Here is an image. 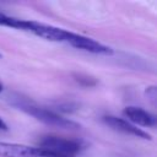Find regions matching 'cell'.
I'll use <instances>...</instances> for the list:
<instances>
[{"label": "cell", "mask_w": 157, "mask_h": 157, "mask_svg": "<svg viewBox=\"0 0 157 157\" xmlns=\"http://www.w3.org/2000/svg\"><path fill=\"white\" fill-rule=\"evenodd\" d=\"M39 147L61 157H75L82 150V144L60 136H45L39 141Z\"/></svg>", "instance_id": "7a4b0ae2"}, {"label": "cell", "mask_w": 157, "mask_h": 157, "mask_svg": "<svg viewBox=\"0 0 157 157\" xmlns=\"http://www.w3.org/2000/svg\"><path fill=\"white\" fill-rule=\"evenodd\" d=\"M0 56H1V54H0Z\"/></svg>", "instance_id": "7c38bea8"}, {"label": "cell", "mask_w": 157, "mask_h": 157, "mask_svg": "<svg viewBox=\"0 0 157 157\" xmlns=\"http://www.w3.org/2000/svg\"><path fill=\"white\" fill-rule=\"evenodd\" d=\"M0 157H61L40 147L0 141Z\"/></svg>", "instance_id": "3957f363"}, {"label": "cell", "mask_w": 157, "mask_h": 157, "mask_svg": "<svg viewBox=\"0 0 157 157\" xmlns=\"http://www.w3.org/2000/svg\"><path fill=\"white\" fill-rule=\"evenodd\" d=\"M2 88H4V86H2V83H1V82H0V92H1V91H2Z\"/></svg>", "instance_id": "8fae6325"}, {"label": "cell", "mask_w": 157, "mask_h": 157, "mask_svg": "<svg viewBox=\"0 0 157 157\" xmlns=\"http://www.w3.org/2000/svg\"><path fill=\"white\" fill-rule=\"evenodd\" d=\"M20 109L25 110L27 114L34 117L37 120L47 124V125H50V126H55V128H60V129H78L80 128V124L67 119V118H64L49 109H45V108H42V107H38V105H34V104H28V103H21L18 104Z\"/></svg>", "instance_id": "6da1fadb"}, {"label": "cell", "mask_w": 157, "mask_h": 157, "mask_svg": "<svg viewBox=\"0 0 157 157\" xmlns=\"http://www.w3.org/2000/svg\"><path fill=\"white\" fill-rule=\"evenodd\" d=\"M75 80L77 82H80L81 85L83 86H93L96 85V80L87 76V75H82V74H78V75H75Z\"/></svg>", "instance_id": "9c48e42d"}, {"label": "cell", "mask_w": 157, "mask_h": 157, "mask_svg": "<svg viewBox=\"0 0 157 157\" xmlns=\"http://www.w3.org/2000/svg\"><path fill=\"white\" fill-rule=\"evenodd\" d=\"M66 43L72 45L76 49H81L92 54H102V55H112L113 49L92 39L88 37H85L82 34H77L74 32H69V36L66 38Z\"/></svg>", "instance_id": "277c9868"}, {"label": "cell", "mask_w": 157, "mask_h": 157, "mask_svg": "<svg viewBox=\"0 0 157 157\" xmlns=\"http://www.w3.org/2000/svg\"><path fill=\"white\" fill-rule=\"evenodd\" d=\"M0 130H7V125L6 123L0 118Z\"/></svg>", "instance_id": "30bf717a"}, {"label": "cell", "mask_w": 157, "mask_h": 157, "mask_svg": "<svg viewBox=\"0 0 157 157\" xmlns=\"http://www.w3.org/2000/svg\"><path fill=\"white\" fill-rule=\"evenodd\" d=\"M0 25L6 26V27H11V28H16V29L27 31L26 27L28 26V21L15 18V17H11V16H7V15L0 12Z\"/></svg>", "instance_id": "ba28073f"}, {"label": "cell", "mask_w": 157, "mask_h": 157, "mask_svg": "<svg viewBox=\"0 0 157 157\" xmlns=\"http://www.w3.org/2000/svg\"><path fill=\"white\" fill-rule=\"evenodd\" d=\"M102 120L104 124H107L109 128H112L117 131H120V132H124L128 135H132L135 137H140L144 140H151L150 134H147L146 131H144L142 129L137 128L136 125L131 124L130 121H128L125 119H121V118H118L114 115H105V117H103Z\"/></svg>", "instance_id": "8992f818"}, {"label": "cell", "mask_w": 157, "mask_h": 157, "mask_svg": "<svg viewBox=\"0 0 157 157\" xmlns=\"http://www.w3.org/2000/svg\"><path fill=\"white\" fill-rule=\"evenodd\" d=\"M27 31L34 33L36 36H38L40 38L53 40V42H66V38L70 32V31H65L59 27H54L50 25H44V23L34 22V21L28 22Z\"/></svg>", "instance_id": "5b68a950"}, {"label": "cell", "mask_w": 157, "mask_h": 157, "mask_svg": "<svg viewBox=\"0 0 157 157\" xmlns=\"http://www.w3.org/2000/svg\"><path fill=\"white\" fill-rule=\"evenodd\" d=\"M123 114L131 121V124H134L136 126L141 125V126H146V128H153L156 125L155 115L140 107L129 105V107L124 108Z\"/></svg>", "instance_id": "52a82bcc"}]
</instances>
